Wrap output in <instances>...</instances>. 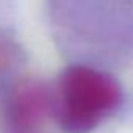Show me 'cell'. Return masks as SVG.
<instances>
[{"instance_id":"cell-1","label":"cell","mask_w":133,"mask_h":133,"mask_svg":"<svg viewBox=\"0 0 133 133\" xmlns=\"http://www.w3.org/2000/svg\"><path fill=\"white\" fill-rule=\"evenodd\" d=\"M121 103L117 80L83 64L66 68L53 88V117L64 133H91Z\"/></svg>"},{"instance_id":"cell-2","label":"cell","mask_w":133,"mask_h":133,"mask_svg":"<svg viewBox=\"0 0 133 133\" xmlns=\"http://www.w3.org/2000/svg\"><path fill=\"white\" fill-rule=\"evenodd\" d=\"M53 116V89L41 80H24L10 99L8 117L17 133H30Z\"/></svg>"}]
</instances>
